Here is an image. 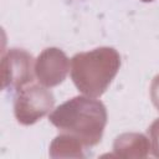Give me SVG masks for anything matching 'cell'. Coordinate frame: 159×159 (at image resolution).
<instances>
[{"label":"cell","mask_w":159,"mask_h":159,"mask_svg":"<svg viewBox=\"0 0 159 159\" xmlns=\"http://www.w3.org/2000/svg\"><path fill=\"white\" fill-rule=\"evenodd\" d=\"M48 120L61 132L78 138L84 147H94L103 137L107 109L93 97L76 96L53 109Z\"/></svg>","instance_id":"6da1fadb"},{"label":"cell","mask_w":159,"mask_h":159,"mask_svg":"<svg viewBox=\"0 0 159 159\" xmlns=\"http://www.w3.org/2000/svg\"><path fill=\"white\" fill-rule=\"evenodd\" d=\"M120 67V55L113 47L103 46L78 52L71 58V78L84 96L101 97Z\"/></svg>","instance_id":"7a4b0ae2"},{"label":"cell","mask_w":159,"mask_h":159,"mask_svg":"<svg viewBox=\"0 0 159 159\" xmlns=\"http://www.w3.org/2000/svg\"><path fill=\"white\" fill-rule=\"evenodd\" d=\"M55 106V96L42 84H30L21 88L14 101L16 120L24 125H31L48 114Z\"/></svg>","instance_id":"3957f363"},{"label":"cell","mask_w":159,"mask_h":159,"mask_svg":"<svg viewBox=\"0 0 159 159\" xmlns=\"http://www.w3.org/2000/svg\"><path fill=\"white\" fill-rule=\"evenodd\" d=\"M35 63L30 52L24 48H10L1 57V88L21 89L34 81Z\"/></svg>","instance_id":"277c9868"},{"label":"cell","mask_w":159,"mask_h":159,"mask_svg":"<svg viewBox=\"0 0 159 159\" xmlns=\"http://www.w3.org/2000/svg\"><path fill=\"white\" fill-rule=\"evenodd\" d=\"M70 71V60L57 47L45 48L35 61V76L40 84L55 87L62 83Z\"/></svg>","instance_id":"5b68a950"},{"label":"cell","mask_w":159,"mask_h":159,"mask_svg":"<svg viewBox=\"0 0 159 159\" xmlns=\"http://www.w3.org/2000/svg\"><path fill=\"white\" fill-rule=\"evenodd\" d=\"M150 152V140L142 133L119 134L113 143V155L123 159H143Z\"/></svg>","instance_id":"8992f818"},{"label":"cell","mask_w":159,"mask_h":159,"mask_svg":"<svg viewBox=\"0 0 159 159\" xmlns=\"http://www.w3.org/2000/svg\"><path fill=\"white\" fill-rule=\"evenodd\" d=\"M51 158H84L83 143L72 134L62 133L50 144Z\"/></svg>","instance_id":"52a82bcc"},{"label":"cell","mask_w":159,"mask_h":159,"mask_svg":"<svg viewBox=\"0 0 159 159\" xmlns=\"http://www.w3.org/2000/svg\"><path fill=\"white\" fill-rule=\"evenodd\" d=\"M150 150L155 158H159V118H157L148 128Z\"/></svg>","instance_id":"ba28073f"},{"label":"cell","mask_w":159,"mask_h":159,"mask_svg":"<svg viewBox=\"0 0 159 159\" xmlns=\"http://www.w3.org/2000/svg\"><path fill=\"white\" fill-rule=\"evenodd\" d=\"M150 99L154 107L159 111V75H157L150 84Z\"/></svg>","instance_id":"9c48e42d"},{"label":"cell","mask_w":159,"mask_h":159,"mask_svg":"<svg viewBox=\"0 0 159 159\" xmlns=\"http://www.w3.org/2000/svg\"><path fill=\"white\" fill-rule=\"evenodd\" d=\"M140 1H143V2H152V1H154V0H140Z\"/></svg>","instance_id":"30bf717a"}]
</instances>
